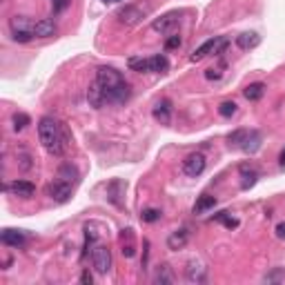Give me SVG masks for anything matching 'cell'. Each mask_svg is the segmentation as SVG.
<instances>
[{
	"mask_svg": "<svg viewBox=\"0 0 285 285\" xmlns=\"http://www.w3.org/2000/svg\"><path fill=\"white\" fill-rule=\"evenodd\" d=\"M58 178H63V181H67V183H73L78 178V172L71 167V165H63L61 172H58Z\"/></svg>",
	"mask_w": 285,
	"mask_h": 285,
	"instance_id": "24",
	"label": "cell"
},
{
	"mask_svg": "<svg viewBox=\"0 0 285 285\" xmlns=\"http://www.w3.org/2000/svg\"><path fill=\"white\" fill-rule=\"evenodd\" d=\"M91 265L98 274H107L112 270V252L107 245H96L91 250Z\"/></svg>",
	"mask_w": 285,
	"mask_h": 285,
	"instance_id": "3",
	"label": "cell"
},
{
	"mask_svg": "<svg viewBox=\"0 0 285 285\" xmlns=\"http://www.w3.org/2000/svg\"><path fill=\"white\" fill-rule=\"evenodd\" d=\"M105 2H121V0H105Z\"/></svg>",
	"mask_w": 285,
	"mask_h": 285,
	"instance_id": "37",
	"label": "cell"
},
{
	"mask_svg": "<svg viewBox=\"0 0 285 285\" xmlns=\"http://www.w3.org/2000/svg\"><path fill=\"white\" fill-rule=\"evenodd\" d=\"M47 196L52 201H56V203H67L70 196H71V183L63 181V178L49 183V185H47Z\"/></svg>",
	"mask_w": 285,
	"mask_h": 285,
	"instance_id": "6",
	"label": "cell"
},
{
	"mask_svg": "<svg viewBox=\"0 0 285 285\" xmlns=\"http://www.w3.org/2000/svg\"><path fill=\"white\" fill-rule=\"evenodd\" d=\"M185 274H187V281H192V283H203V281H205V274H208V270L203 268V263H201V261H190V263H187Z\"/></svg>",
	"mask_w": 285,
	"mask_h": 285,
	"instance_id": "13",
	"label": "cell"
},
{
	"mask_svg": "<svg viewBox=\"0 0 285 285\" xmlns=\"http://www.w3.org/2000/svg\"><path fill=\"white\" fill-rule=\"evenodd\" d=\"M4 192H11L13 196H20V199H31L36 194V185L29 181H13L4 185Z\"/></svg>",
	"mask_w": 285,
	"mask_h": 285,
	"instance_id": "9",
	"label": "cell"
},
{
	"mask_svg": "<svg viewBox=\"0 0 285 285\" xmlns=\"http://www.w3.org/2000/svg\"><path fill=\"white\" fill-rule=\"evenodd\" d=\"M205 165H208L205 156L201 154V151H196V154H190L185 160H183V172H185V176L196 178L205 172Z\"/></svg>",
	"mask_w": 285,
	"mask_h": 285,
	"instance_id": "5",
	"label": "cell"
},
{
	"mask_svg": "<svg viewBox=\"0 0 285 285\" xmlns=\"http://www.w3.org/2000/svg\"><path fill=\"white\" fill-rule=\"evenodd\" d=\"M67 7H70V0H52V9H54V13L65 11Z\"/></svg>",
	"mask_w": 285,
	"mask_h": 285,
	"instance_id": "30",
	"label": "cell"
},
{
	"mask_svg": "<svg viewBox=\"0 0 285 285\" xmlns=\"http://www.w3.org/2000/svg\"><path fill=\"white\" fill-rule=\"evenodd\" d=\"M87 100H89L91 107H103L105 103H107V96H105V87L100 85L98 80H94L89 85V89H87Z\"/></svg>",
	"mask_w": 285,
	"mask_h": 285,
	"instance_id": "10",
	"label": "cell"
},
{
	"mask_svg": "<svg viewBox=\"0 0 285 285\" xmlns=\"http://www.w3.org/2000/svg\"><path fill=\"white\" fill-rule=\"evenodd\" d=\"M91 281H94L91 272H89V270H85V272L80 274V283H82V285H91Z\"/></svg>",
	"mask_w": 285,
	"mask_h": 285,
	"instance_id": "32",
	"label": "cell"
},
{
	"mask_svg": "<svg viewBox=\"0 0 285 285\" xmlns=\"http://www.w3.org/2000/svg\"><path fill=\"white\" fill-rule=\"evenodd\" d=\"M132 71H154V73H160V71H167L169 63L163 54L158 56H151V58H130L127 61Z\"/></svg>",
	"mask_w": 285,
	"mask_h": 285,
	"instance_id": "2",
	"label": "cell"
},
{
	"mask_svg": "<svg viewBox=\"0 0 285 285\" xmlns=\"http://www.w3.org/2000/svg\"><path fill=\"white\" fill-rule=\"evenodd\" d=\"M241 176L245 178V181H243V190H250V187L256 183V178H259V172H256L254 167H247V165H241Z\"/></svg>",
	"mask_w": 285,
	"mask_h": 285,
	"instance_id": "19",
	"label": "cell"
},
{
	"mask_svg": "<svg viewBox=\"0 0 285 285\" xmlns=\"http://www.w3.org/2000/svg\"><path fill=\"white\" fill-rule=\"evenodd\" d=\"M283 279H285V272L283 270H279V272H274V274H268L265 281H283Z\"/></svg>",
	"mask_w": 285,
	"mask_h": 285,
	"instance_id": "31",
	"label": "cell"
},
{
	"mask_svg": "<svg viewBox=\"0 0 285 285\" xmlns=\"http://www.w3.org/2000/svg\"><path fill=\"white\" fill-rule=\"evenodd\" d=\"M38 139L43 142V147L54 156H61L65 151V134H63V127L56 118L52 116H43L38 123Z\"/></svg>",
	"mask_w": 285,
	"mask_h": 285,
	"instance_id": "1",
	"label": "cell"
},
{
	"mask_svg": "<svg viewBox=\"0 0 285 285\" xmlns=\"http://www.w3.org/2000/svg\"><path fill=\"white\" fill-rule=\"evenodd\" d=\"M214 45H216V36H214V38H210V40H205V43L203 45H201V47L199 49H196V52L194 54H192V61H201V58H205V56H210V54H212L214 52Z\"/></svg>",
	"mask_w": 285,
	"mask_h": 285,
	"instance_id": "18",
	"label": "cell"
},
{
	"mask_svg": "<svg viewBox=\"0 0 285 285\" xmlns=\"http://www.w3.org/2000/svg\"><path fill=\"white\" fill-rule=\"evenodd\" d=\"M31 29H34V25H29V20L25 16L11 18V31H31Z\"/></svg>",
	"mask_w": 285,
	"mask_h": 285,
	"instance_id": "22",
	"label": "cell"
},
{
	"mask_svg": "<svg viewBox=\"0 0 285 285\" xmlns=\"http://www.w3.org/2000/svg\"><path fill=\"white\" fill-rule=\"evenodd\" d=\"M187 241H190V229L181 227V229H176V232H172L167 236V247L172 252H178V250H183V247L187 245Z\"/></svg>",
	"mask_w": 285,
	"mask_h": 285,
	"instance_id": "12",
	"label": "cell"
},
{
	"mask_svg": "<svg viewBox=\"0 0 285 285\" xmlns=\"http://www.w3.org/2000/svg\"><path fill=\"white\" fill-rule=\"evenodd\" d=\"M154 118L160 123V125H169L172 121V107H169V100H160L154 107Z\"/></svg>",
	"mask_w": 285,
	"mask_h": 285,
	"instance_id": "16",
	"label": "cell"
},
{
	"mask_svg": "<svg viewBox=\"0 0 285 285\" xmlns=\"http://www.w3.org/2000/svg\"><path fill=\"white\" fill-rule=\"evenodd\" d=\"M181 43H183L181 36H169V38L165 40V49H167V52H169V49H178V47H181Z\"/></svg>",
	"mask_w": 285,
	"mask_h": 285,
	"instance_id": "29",
	"label": "cell"
},
{
	"mask_svg": "<svg viewBox=\"0 0 285 285\" xmlns=\"http://www.w3.org/2000/svg\"><path fill=\"white\" fill-rule=\"evenodd\" d=\"M218 114L223 118H232L234 114H236V103H232V100H225V103L218 105Z\"/></svg>",
	"mask_w": 285,
	"mask_h": 285,
	"instance_id": "25",
	"label": "cell"
},
{
	"mask_svg": "<svg viewBox=\"0 0 285 285\" xmlns=\"http://www.w3.org/2000/svg\"><path fill=\"white\" fill-rule=\"evenodd\" d=\"M279 165H281V169H285V149L281 151V156H279Z\"/></svg>",
	"mask_w": 285,
	"mask_h": 285,
	"instance_id": "36",
	"label": "cell"
},
{
	"mask_svg": "<svg viewBox=\"0 0 285 285\" xmlns=\"http://www.w3.org/2000/svg\"><path fill=\"white\" fill-rule=\"evenodd\" d=\"M214 205H216V199H214V196L203 194L199 201H196V205H194V214H203V212H208V210H212Z\"/></svg>",
	"mask_w": 285,
	"mask_h": 285,
	"instance_id": "21",
	"label": "cell"
},
{
	"mask_svg": "<svg viewBox=\"0 0 285 285\" xmlns=\"http://www.w3.org/2000/svg\"><path fill=\"white\" fill-rule=\"evenodd\" d=\"M243 94H245V98L252 100V103H254V100H261V98H263V94H265V85H263V82H252V85L245 87Z\"/></svg>",
	"mask_w": 285,
	"mask_h": 285,
	"instance_id": "17",
	"label": "cell"
},
{
	"mask_svg": "<svg viewBox=\"0 0 285 285\" xmlns=\"http://www.w3.org/2000/svg\"><path fill=\"white\" fill-rule=\"evenodd\" d=\"M274 232H277V236H279V238H285V220H283V223H279V225H277V229H274Z\"/></svg>",
	"mask_w": 285,
	"mask_h": 285,
	"instance_id": "35",
	"label": "cell"
},
{
	"mask_svg": "<svg viewBox=\"0 0 285 285\" xmlns=\"http://www.w3.org/2000/svg\"><path fill=\"white\" fill-rule=\"evenodd\" d=\"M123 254L127 256V259H132V256L136 254V250H134V245H132V243H127L125 247H123Z\"/></svg>",
	"mask_w": 285,
	"mask_h": 285,
	"instance_id": "33",
	"label": "cell"
},
{
	"mask_svg": "<svg viewBox=\"0 0 285 285\" xmlns=\"http://www.w3.org/2000/svg\"><path fill=\"white\" fill-rule=\"evenodd\" d=\"M29 123H31V118L27 114H13V130L16 132H22Z\"/></svg>",
	"mask_w": 285,
	"mask_h": 285,
	"instance_id": "26",
	"label": "cell"
},
{
	"mask_svg": "<svg viewBox=\"0 0 285 285\" xmlns=\"http://www.w3.org/2000/svg\"><path fill=\"white\" fill-rule=\"evenodd\" d=\"M96 80H98L105 89H112V87L125 82V78H123L121 71L114 70V67H98V71H96Z\"/></svg>",
	"mask_w": 285,
	"mask_h": 285,
	"instance_id": "7",
	"label": "cell"
},
{
	"mask_svg": "<svg viewBox=\"0 0 285 285\" xmlns=\"http://www.w3.org/2000/svg\"><path fill=\"white\" fill-rule=\"evenodd\" d=\"M145 16H147V11L142 7H139V4H125V7H121L116 13L118 22H121V25H127V27L139 25Z\"/></svg>",
	"mask_w": 285,
	"mask_h": 285,
	"instance_id": "4",
	"label": "cell"
},
{
	"mask_svg": "<svg viewBox=\"0 0 285 285\" xmlns=\"http://www.w3.org/2000/svg\"><path fill=\"white\" fill-rule=\"evenodd\" d=\"M141 218L145 220V223H156V220L160 218V210H154V208H149V210H142Z\"/></svg>",
	"mask_w": 285,
	"mask_h": 285,
	"instance_id": "27",
	"label": "cell"
},
{
	"mask_svg": "<svg viewBox=\"0 0 285 285\" xmlns=\"http://www.w3.org/2000/svg\"><path fill=\"white\" fill-rule=\"evenodd\" d=\"M11 38L16 43H29L34 38V31H11Z\"/></svg>",
	"mask_w": 285,
	"mask_h": 285,
	"instance_id": "28",
	"label": "cell"
},
{
	"mask_svg": "<svg viewBox=\"0 0 285 285\" xmlns=\"http://www.w3.org/2000/svg\"><path fill=\"white\" fill-rule=\"evenodd\" d=\"M174 277H172V270H169V265H160L158 272H156V283H172Z\"/></svg>",
	"mask_w": 285,
	"mask_h": 285,
	"instance_id": "23",
	"label": "cell"
},
{
	"mask_svg": "<svg viewBox=\"0 0 285 285\" xmlns=\"http://www.w3.org/2000/svg\"><path fill=\"white\" fill-rule=\"evenodd\" d=\"M0 241H2L4 245L22 247L27 238H25V234H22L20 229H2V234H0Z\"/></svg>",
	"mask_w": 285,
	"mask_h": 285,
	"instance_id": "14",
	"label": "cell"
},
{
	"mask_svg": "<svg viewBox=\"0 0 285 285\" xmlns=\"http://www.w3.org/2000/svg\"><path fill=\"white\" fill-rule=\"evenodd\" d=\"M261 147V134L256 130H252L250 132V136H247V141H245V145L241 147L243 151H247V154H254L256 149H259Z\"/></svg>",
	"mask_w": 285,
	"mask_h": 285,
	"instance_id": "20",
	"label": "cell"
},
{
	"mask_svg": "<svg viewBox=\"0 0 285 285\" xmlns=\"http://www.w3.org/2000/svg\"><path fill=\"white\" fill-rule=\"evenodd\" d=\"M31 31H34L36 38H52V36H56L58 27H56V22H54L52 18H43V20L34 22V29Z\"/></svg>",
	"mask_w": 285,
	"mask_h": 285,
	"instance_id": "11",
	"label": "cell"
},
{
	"mask_svg": "<svg viewBox=\"0 0 285 285\" xmlns=\"http://www.w3.org/2000/svg\"><path fill=\"white\" fill-rule=\"evenodd\" d=\"M205 78H210V80H216V78H220V71H218V70H208V71H205Z\"/></svg>",
	"mask_w": 285,
	"mask_h": 285,
	"instance_id": "34",
	"label": "cell"
},
{
	"mask_svg": "<svg viewBox=\"0 0 285 285\" xmlns=\"http://www.w3.org/2000/svg\"><path fill=\"white\" fill-rule=\"evenodd\" d=\"M236 45L241 49H254V47H259L261 45V36L256 34V31H243L241 36H236Z\"/></svg>",
	"mask_w": 285,
	"mask_h": 285,
	"instance_id": "15",
	"label": "cell"
},
{
	"mask_svg": "<svg viewBox=\"0 0 285 285\" xmlns=\"http://www.w3.org/2000/svg\"><path fill=\"white\" fill-rule=\"evenodd\" d=\"M178 11H169V13H165V16H160V18H156L154 22H151V29L154 31H158V34H169V31H174L178 27Z\"/></svg>",
	"mask_w": 285,
	"mask_h": 285,
	"instance_id": "8",
	"label": "cell"
}]
</instances>
